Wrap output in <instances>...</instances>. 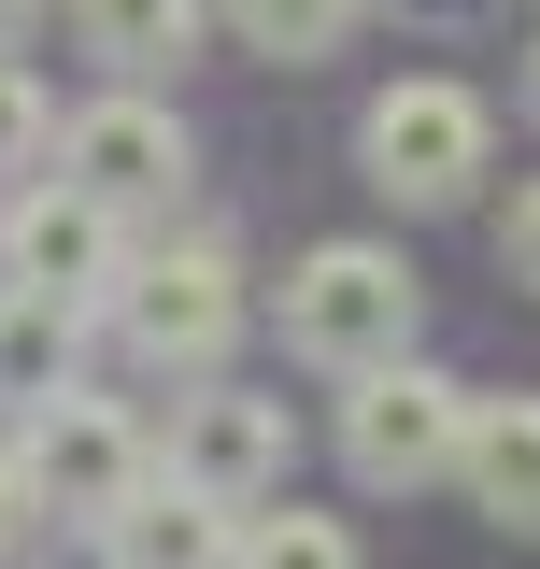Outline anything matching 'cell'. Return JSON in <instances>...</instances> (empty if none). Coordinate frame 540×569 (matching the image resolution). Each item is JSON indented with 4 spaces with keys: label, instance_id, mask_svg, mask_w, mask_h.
<instances>
[{
    "label": "cell",
    "instance_id": "cell-1",
    "mask_svg": "<svg viewBox=\"0 0 540 569\" xmlns=\"http://www.w3.org/2000/svg\"><path fill=\"white\" fill-rule=\"evenodd\" d=\"M284 342L313 356V370H384V356H412V271L384 257V242H313L299 271H284Z\"/></svg>",
    "mask_w": 540,
    "mask_h": 569
},
{
    "label": "cell",
    "instance_id": "cell-2",
    "mask_svg": "<svg viewBox=\"0 0 540 569\" xmlns=\"http://www.w3.org/2000/svg\"><path fill=\"white\" fill-rule=\"evenodd\" d=\"M470 456V385H441L427 356H384V370H356V399H341V470L384 498V485H441Z\"/></svg>",
    "mask_w": 540,
    "mask_h": 569
},
{
    "label": "cell",
    "instance_id": "cell-3",
    "mask_svg": "<svg viewBox=\"0 0 540 569\" xmlns=\"http://www.w3.org/2000/svg\"><path fill=\"white\" fill-rule=\"evenodd\" d=\"M100 313H114V342H129L142 370L213 385V356H228V328H242V284H228L213 242H186V257H129V284H114Z\"/></svg>",
    "mask_w": 540,
    "mask_h": 569
},
{
    "label": "cell",
    "instance_id": "cell-4",
    "mask_svg": "<svg viewBox=\"0 0 540 569\" xmlns=\"http://www.w3.org/2000/svg\"><path fill=\"white\" fill-rule=\"evenodd\" d=\"M356 157H370V186L384 200H412V213H441V200H470L483 186V100L470 86H384L370 100V129H356Z\"/></svg>",
    "mask_w": 540,
    "mask_h": 569
},
{
    "label": "cell",
    "instance_id": "cell-5",
    "mask_svg": "<svg viewBox=\"0 0 540 569\" xmlns=\"http://www.w3.org/2000/svg\"><path fill=\"white\" fill-rule=\"evenodd\" d=\"M14 456H29V485H43V512H58V527H114V512L157 485L142 427H129V413H100V399H43Z\"/></svg>",
    "mask_w": 540,
    "mask_h": 569
},
{
    "label": "cell",
    "instance_id": "cell-6",
    "mask_svg": "<svg viewBox=\"0 0 540 569\" xmlns=\"http://www.w3.org/2000/svg\"><path fill=\"white\" fill-rule=\"evenodd\" d=\"M284 470H299V427H284V399H257V385H200V399L171 413V485L228 498V512H270Z\"/></svg>",
    "mask_w": 540,
    "mask_h": 569
},
{
    "label": "cell",
    "instance_id": "cell-7",
    "mask_svg": "<svg viewBox=\"0 0 540 569\" xmlns=\"http://www.w3.org/2000/svg\"><path fill=\"white\" fill-rule=\"evenodd\" d=\"M0 257H14V284H43V299H71V313H86V299H114V284H129V213L114 200H86V186H29V200L0 213Z\"/></svg>",
    "mask_w": 540,
    "mask_h": 569
},
{
    "label": "cell",
    "instance_id": "cell-8",
    "mask_svg": "<svg viewBox=\"0 0 540 569\" xmlns=\"http://www.w3.org/2000/svg\"><path fill=\"white\" fill-rule=\"evenodd\" d=\"M58 171L86 186V200H114V213H157L171 186H186V129H171L157 100H100V114L58 129Z\"/></svg>",
    "mask_w": 540,
    "mask_h": 569
},
{
    "label": "cell",
    "instance_id": "cell-9",
    "mask_svg": "<svg viewBox=\"0 0 540 569\" xmlns=\"http://www.w3.org/2000/svg\"><path fill=\"white\" fill-rule=\"evenodd\" d=\"M242 556V512L200 485H142L114 527H100V569H228Z\"/></svg>",
    "mask_w": 540,
    "mask_h": 569
},
{
    "label": "cell",
    "instance_id": "cell-10",
    "mask_svg": "<svg viewBox=\"0 0 540 569\" xmlns=\"http://www.w3.org/2000/svg\"><path fill=\"white\" fill-rule=\"evenodd\" d=\"M456 485H470L483 527L540 541V399H470V456H456Z\"/></svg>",
    "mask_w": 540,
    "mask_h": 569
},
{
    "label": "cell",
    "instance_id": "cell-11",
    "mask_svg": "<svg viewBox=\"0 0 540 569\" xmlns=\"http://www.w3.org/2000/svg\"><path fill=\"white\" fill-rule=\"evenodd\" d=\"M71 356H86V313L43 299V284H0V413L71 399Z\"/></svg>",
    "mask_w": 540,
    "mask_h": 569
},
{
    "label": "cell",
    "instance_id": "cell-12",
    "mask_svg": "<svg viewBox=\"0 0 540 569\" xmlns=\"http://www.w3.org/2000/svg\"><path fill=\"white\" fill-rule=\"evenodd\" d=\"M200 43V0H86V58H114V71H171Z\"/></svg>",
    "mask_w": 540,
    "mask_h": 569
},
{
    "label": "cell",
    "instance_id": "cell-13",
    "mask_svg": "<svg viewBox=\"0 0 540 569\" xmlns=\"http://www.w3.org/2000/svg\"><path fill=\"white\" fill-rule=\"evenodd\" d=\"M228 569H356V527L284 498V512H242V556H228Z\"/></svg>",
    "mask_w": 540,
    "mask_h": 569
},
{
    "label": "cell",
    "instance_id": "cell-14",
    "mask_svg": "<svg viewBox=\"0 0 540 569\" xmlns=\"http://www.w3.org/2000/svg\"><path fill=\"white\" fill-rule=\"evenodd\" d=\"M228 14H242L257 58H328L341 29H356V0H228Z\"/></svg>",
    "mask_w": 540,
    "mask_h": 569
},
{
    "label": "cell",
    "instance_id": "cell-15",
    "mask_svg": "<svg viewBox=\"0 0 540 569\" xmlns=\"http://www.w3.org/2000/svg\"><path fill=\"white\" fill-rule=\"evenodd\" d=\"M43 157V100H29V71L0 58V171H29Z\"/></svg>",
    "mask_w": 540,
    "mask_h": 569
},
{
    "label": "cell",
    "instance_id": "cell-16",
    "mask_svg": "<svg viewBox=\"0 0 540 569\" xmlns=\"http://www.w3.org/2000/svg\"><path fill=\"white\" fill-rule=\"evenodd\" d=\"M29 527H43V485H29V456L0 441V569L29 556Z\"/></svg>",
    "mask_w": 540,
    "mask_h": 569
},
{
    "label": "cell",
    "instance_id": "cell-17",
    "mask_svg": "<svg viewBox=\"0 0 540 569\" xmlns=\"http://www.w3.org/2000/svg\"><path fill=\"white\" fill-rule=\"evenodd\" d=\"M498 257H512V284H540V171L512 186V228H498Z\"/></svg>",
    "mask_w": 540,
    "mask_h": 569
},
{
    "label": "cell",
    "instance_id": "cell-18",
    "mask_svg": "<svg viewBox=\"0 0 540 569\" xmlns=\"http://www.w3.org/2000/svg\"><path fill=\"white\" fill-rule=\"evenodd\" d=\"M29 29H43V0H0V58H14V43H29Z\"/></svg>",
    "mask_w": 540,
    "mask_h": 569
},
{
    "label": "cell",
    "instance_id": "cell-19",
    "mask_svg": "<svg viewBox=\"0 0 540 569\" xmlns=\"http://www.w3.org/2000/svg\"><path fill=\"white\" fill-rule=\"evenodd\" d=\"M527 114H540V43H527Z\"/></svg>",
    "mask_w": 540,
    "mask_h": 569
}]
</instances>
